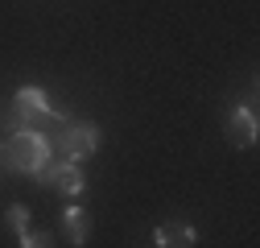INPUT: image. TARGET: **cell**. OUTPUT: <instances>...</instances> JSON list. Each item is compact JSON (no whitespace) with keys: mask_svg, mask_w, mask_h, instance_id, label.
I'll return each mask as SVG.
<instances>
[{"mask_svg":"<svg viewBox=\"0 0 260 248\" xmlns=\"http://www.w3.org/2000/svg\"><path fill=\"white\" fill-rule=\"evenodd\" d=\"M223 137L236 149H252L256 145V112L252 108H232L227 112V124H223Z\"/></svg>","mask_w":260,"mask_h":248,"instance_id":"7a4b0ae2","label":"cell"},{"mask_svg":"<svg viewBox=\"0 0 260 248\" xmlns=\"http://www.w3.org/2000/svg\"><path fill=\"white\" fill-rule=\"evenodd\" d=\"M50 186L58 195H67V199H75V195H83V186H87V178H83V170L75 166V162H58L54 166V178H50Z\"/></svg>","mask_w":260,"mask_h":248,"instance_id":"5b68a950","label":"cell"},{"mask_svg":"<svg viewBox=\"0 0 260 248\" xmlns=\"http://www.w3.org/2000/svg\"><path fill=\"white\" fill-rule=\"evenodd\" d=\"M100 149V129H95V124H75V129L67 133V158L71 162H79V158H91V153Z\"/></svg>","mask_w":260,"mask_h":248,"instance_id":"277c9868","label":"cell"},{"mask_svg":"<svg viewBox=\"0 0 260 248\" xmlns=\"http://www.w3.org/2000/svg\"><path fill=\"white\" fill-rule=\"evenodd\" d=\"M21 248H54V236L42 232V228H29V232L21 236Z\"/></svg>","mask_w":260,"mask_h":248,"instance_id":"ba28073f","label":"cell"},{"mask_svg":"<svg viewBox=\"0 0 260 248\" xmlns=\"http://www.w3.org/2000/svg\"><path fill=\"white\" fill-rule=\"evenodd\" d=\"M62 232H67V240H71L75 248H83V244L91 240V220H87V211L71 203L67 211H62Z\"/></svg>","mask_w":260,"mask_h":248,"instance_id":"8992f818","label":"cell"},{"mask_svg":"<svg viewBox=\"0 0 260 248\" xmlns=\"http://www.w3.org/2000/svg\"><path fill=\"white\" fill-rule=\"evenodd\" d=\"M5 228H9L13 236H25V232H29V207H25V203H13V207L5 211Z\"/></svg>","mask_w":260,"mask_h":248,"instance_id":"52a82bcc","label":"cell"},{"mask_svg":"<svg viewBox=\"0 0 260 248\" xmlns=\"http://www.w3.org/2000/svg\"><path fill=\"white\" fill-rule=\"evenodd\" d=\"M5 162L21 174H38L46 162H50V141L38 133V129H17L9 141H5Z\"/></svg>","mask_w":260,"mask_h":248,"instance_id":"6da1fadb","label":"cell"},{"mask_svg":"<svg viewBox=\"0 0 260 248\" xmlns=\"http://www.w3.org/2000/svg\"><path fill=\"white\" fill-rule=\"evenodd\" d=\"M153 240H157V248H194L199 244V232H194L186 220H170V224H161L153 232Z\"/></svg>","mask_w":260,"mask_h":248,"instance_id":"3957f363","label":"cell"}]
</instances>
